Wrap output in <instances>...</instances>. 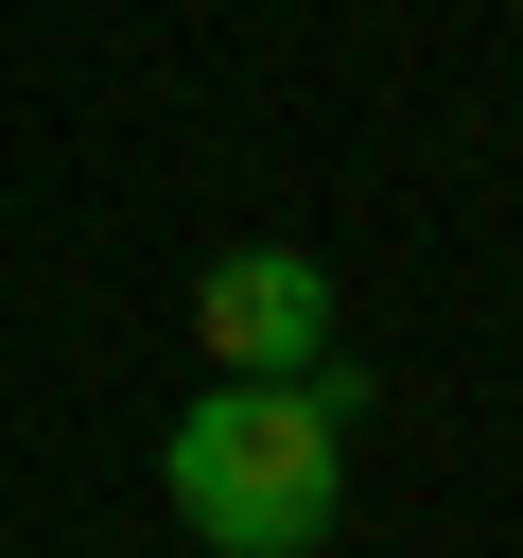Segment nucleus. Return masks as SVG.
<instances>
[{
    "label": "nucleus",
    "mask_w": 523,
    "mask_h": 558,
    "mask_svg": "<svg viewBox=\"0 0 523 558\" xmlns=\"http://www.w3.org/2000/svg\"><path fill=\"white\" fill-rule=\"evenodd\" d=\"M349 418L366 384L349 366H296V384H209L174 436H157V488L209 558H314L331 541V488H349Z\"/></svg>",
    "instance_id": "1"
},
{
    "label": "nucleus",
    "mask_w": 523,
    "mask_h": 558,
    "mask_svg": "<svg viewBox=\"0 0 523 558\" xmlns=\"http://www.w3.org/2000/svg\"><path fill=\"white\" fill-rule=\"evenodd\" d=\"M192 331H209L227 384H296V366H331V279H314L296 244H227V262L192 279Z\"/></svg>",
    "instance_id": "2"
}]
</instances>
